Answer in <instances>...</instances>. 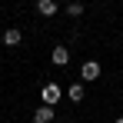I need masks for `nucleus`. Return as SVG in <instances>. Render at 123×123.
<instances>
[{"label": "nucleus", "mask_w": 123, "mask_h": 123, "mask_svg": "<svg viewBox=\"0 0 123 123\" xmlns=\"http://www.w3.org/2000/svg\"><path fill=\"white\" fill-rule=\"evenodd\" d=\"M117 123H123V117H117Z\"/></svg>", "instance_id": "9"}, {"label": "nucleus", "mask_w": 123, "mask_h": 123, "mask_svg": "<svg viewBox=\"0 0 123 123\" xmlns=\"http://www.w3.org/2000/svg\"><path fill=\"white\" fill-rule=\"evenodd\" d=\"M50 57H53V63H57V67H67V63H70L67 47H53V53H50Z\"/></svg>", "instance_id": "6"}, {"label": "nucleus", "mask_w": 123, "mask_h": 123, "mask_svg": "<svg viewBox=\"0 0 123 123\" xmlns=\"http://www.w3.org/2000/svg\"><path fill=\"white\" fill-rule=\"evenodd\" d=\"M67 13H70V17H80V13H83V3H80V0L67 3Z\"/></svg>", "instance_id": "8"}, {"label": "nucleus", "mask_w": 123, "mask_h": 123, "mask_svg": "<svg viewBox=\"0 0 123 123\" xmlns=\"http://www.w3.org/2000/svg\"><path fill=\"white\" fill-rule=\"evenodd\" d=\"M67 93H70V100H73V103H80L83 97H86V86H83V83H70Z\"/></svg>", "instance_id": "5"}, {"label": "nucleus", "mask_w": 123, "mask_h": 123, "mask_svg": "<svg viewBox=\"0 0 123 123\" xmlns=\"http://www.w3.org/2000/svg\"><path fill=\"white\" fill-rule=\"evenodd\" d=\"M40 93H43V106H53V103L63 97V86H60V83H47Z\"/></svg>", "instance_id": "1"}, {"label": "nucleus", "mask_w": 123, "mask_h": 123, "mask_svg": "<svg viewBox=\"0 0 123 123\" xmlns=\"http://www.w3.org/2000/svg\"><path fill=\"white\" fill-rule=\"evenodd\" d=\"M60 7H57V0H37V13L40 17H53Z\"/></svg>", "instance_id": "3"}, {"label": "nucleus", "mask_w": 123, "mask_h": 123, "mask_svg": "<svg viewBox=\"0 0 123 123\" xmlns=\"http://www.w3.org/2000/svg\"><path fill=\"white\" fill-rule=\"evenodd\" d=\"M53 117H57L53 106H40V110L33 113V123H53Z\"/></svg>", "instance_id": "4"}, {"label": "nucleus", "mask_w": 123, "mask_h": 123, "mask_svg": "<svg viewBox=\"0 0 123 123\" xmlns=\"http://www.w3.org/2000/svg\"><path fill=\"white\" fill-rule=\"evenodd\" d=\"M0 40L7 43V47H17V43L23 40V33H20V30H13V27H10V30H7V33H3V37H0Z\"/></svg>", "instance_id": "7"}, {"label": "nucleus", "mask_w": 123, "mask_h": 123, "mask_svg": "<svg viewBox=\"0 0 123 123\" xmlns=\"http://www.w3.org/2000/svg\"><path fill=\"white\" fill-rule=\"evenodd\" d=\"M80 77H83V80H97V77H100V63H97V60H86L80 67Z\"/></svg>", "instance_id": "2"}]
</instances>
